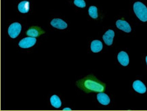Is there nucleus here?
I'll return each mask as SVG.
<instances>
[{"label": "nucleus", "instance_id": "nucleus-12", "mask_svg": "<svg viewBox=\"0 0 147 111\" xmlns=\"http://www.w3.org/2000/svg\"><path fill=\"white\" fill-rule=\"evenodd\" d=\"M102 43L100 40H94L91 43V50L94 52H98L102 49Z\"/></svg>", "mask_w": 147, "mask_h": 111}, {"label": "nucleus", "instance_id": "nucleus-5", "mask_svg": "<svg viewBox=\"0 0 147 111\" xmlns=\"http://www.w3.org/2000/svg\"><path fill=\"white\" fill-rule=\"evenodd\" d=\"M116 25L117 28L122 30V31H125V32L129 33L131 31L130 25H129L127 22H126L125 20H118L116 22Z\"/></svg>", "mask_w": 147, "mask_h": 111}, {"label": "nucleus", "instance_id": "nucleus-14", "mask_svg": "<svg viewBox=\"0 0 147 111\" xmlns=\"http://www.w3.org/2000/svg\"><path fill=\"white\" fill-rule=\"evenodd\" d=\"M50 103L52 104V106H54L56 108H59L61 106L62 103L61 100L59 98V97H58L57 95H54L50 97Z\"/></svg>", "mask_w": 147, "mask_h": 111}, {"label": "nucleus", "instance_id": "nucleus-1", "mask_svg": "<svg viewBox=\"0 0 147 111\" xmlns=\"http://www.w3.org/2000/svg\"><path fill=\"white\" fill-rule=\"evenodd\" d=\"M77 85L80 89L86 93L103 92L106 87L105 84L100 81L94 75H89L79 80L78 81H77Z\"/></svg>", "mask_w": 147, "mask_h": 111}, {"label": "nucleus", "instance_id": "nucleus-10", "mask_svg": "<svg viewBox=\"0 0 147 111\" xmlns=\"http://www.w3.org/2000/svg\"><path fill=\"white\" fill-rule=\"evenodd\" d=\"M44 33V31H42L40 29V27H33L28 30L27 31V34L29 35L30 37H36L37 36H39V35L43 34Z\"/></svg>", "mask_w": 147, "mask_h": 111}, {"label": "nucleus", "instance_id": "nucleus-18", "mask_svg": "<svg viewBox=\"0 0 147 111\" xmlns=\"http://www.w3.org/2000/svg\"><path fill=\"white\" fill-rule=\"evenodd\" d=\"M146 64H147V56H146Z\"/></svg>", "mask_w": 147, "mask_h": 111}, {"label": "nucleus", "instance_id": "nucleus-7", "mask_svg": "<svg viewBox=\"0 0 147 111\" xmlns=\"http://www.w3.org/2000/svg\"><path fill=\"white\" fill-rule=\"evenodd\" d=\"M51 25L59 29H65L67 27V24L60 18H54L51 21Z\"/></svg>", "mask_w": 147, "mask_h": 111}, {"label": "nucleus", "instance_id": "nucleus-13", "mask_svg": "<svg viewBox=\"0 0 147 111\" xmlns=\"http://www.w3.org/2000/svg\"><path fill=\"white\" fill-rule=\"evenodd\" d=\"M29 2L28 1H22L18 5V9L21 13H27L29 10Z\"/></svg>", "mask_w": 147, "mask_h": 111}, {"label": "nucleus", "instance_id": "nucleus-8", "mask_svg": "<svg viewBox=\"0 0 147 111\" xmlns=\"http://www.w3.org/2000/svg\"><path fill=\"white\" fill-rule=\"evenodd\" d=\"M117 59L119 62L123 66H127V65L129 64V57H128V54L126 53L125 52H120L118 54Z\"/></svg>", "mask_w": 147, "mask_h": 111}, {"label": "nucleus", "instance_id": "nucleus-6", "mask_svg": "<svg viewBox=\"0 0 147 111\" xmlns=\"http://www.w3.org/2000/svg\"><path fill=\"white\" fill-rule=\"evenodd\" d=\"M115 36V33L113 30L109 29L103 35L102 38L105 41V44L108 46H111L113 44V38Z\"/></svg>", "mask_w": 147, "mask_h": 111}, {"label": "nucleus", "instance_id": "nucleus-16", "mask_svg": "<svg viewBox=\"0 0 147 111\" xmlns=\"http://www.w3.org/2000/svg\"><path fill=\"white\" fill-rule=\"evenodd\" d=\"M74 4L80 7H86V2L84 0H74Z\"/></svg>", "mask_w": 147, "mask_h": 111}, {"label": "nucleus", "instance_id": "nucleus-15", "mask_svg": "<svg viewBox=\"0 0 147 111\" xmlns=\"http://www.w3.org/2000/svg\"><path fill=\"white\" fill-rule=\"evenodd\" d=\"M88 12H89L90 16H91L92 18H98V9L96 6H93V5H92V6H90L89 10H88Z\"/></svg>", "mask_w": 147, "mask_h": 111}, {"label": "nucleus", "instance_id": "nucleus-3", "mask_svg": "<svg viewBox=\"0 0 147 111\" xmlns=\"http://www.w3.org/2000/svg\"><path fill=\"white\" fill-rule=\"evenodd\" d=\"M21 31V25L19 22H13L8 28L9 35L12 38H16Z\"/></svg>", "mask_w": 147, "mask_h": 111}, {"label": "nucleus", "instance_id": "nucleus-9", "mask_svg": "<svg viewBox=\"0 0 147 111\" xmlns=\"http://www.w3.org/2000/svg\"><path fill=\"white\" fill-rule=\"evenodd\" d=\"M133 88L139 93H144L146 91V86L140 80H136L133 83Z\"/></svg>", "mask_w": 147, "mask_h": 111}, {"label": "nucleus", "instance_id": "nucleus-17", "mask_svg": "<svg viewBox=\"0 0 147 111\" xmlns=\"http://www.w3.org/2000/svg\"><path fill=\"white\" fill-rule=\"evenodd\" d=\"M63 110H71V109L69 108H63Z\"/></svg>", "mask_w": 147, "mask_h": 111}, {"label": "nucleus", "instance_id": "nucleus-4", "mask_svg": "<svg viewBox=\"0 0 147 111\" xmlns=\"http://www.w3.org/2000/svg\"><path fill=\"white\" fill-rule=\"evenodd\" d=\"M35 43H36V38L29 36L21 39L18 45L22 48H28L34 46L35 44Z\"/></svg>", "mask_w": 147, "mask_h": 111}, {"label": "nucleus", "instance_id": "nucleus-11", "mask_svg": "<svg viewBox=\"0 0 147 111\" xmlns=\"http://www.w3.org/2000/svg\"><path fill=\"white\" fill-rule=\"evenodd\" d=\"M98 100L101 104L102 105H108L110 103V98L106 93L100 92L97 95Z\"/></svg>", "mask_w": 147, "mask_h": 111}, {"label": "nucleus", "instance_id": "nucleus-2", "mask_svg": "<svg viewBox=\"0 0 147 111\" xmlns=\"http://www.w3.org/2000/svg\"><path fill=\"white\" fill-rule=\"evenodd\" d=\"M134 11L140 20L142 22L147 21V7L142 2L137 1L134 4Z\"/></svg>", "mask_w": 147, "mask_h": 111}]
</instances>
